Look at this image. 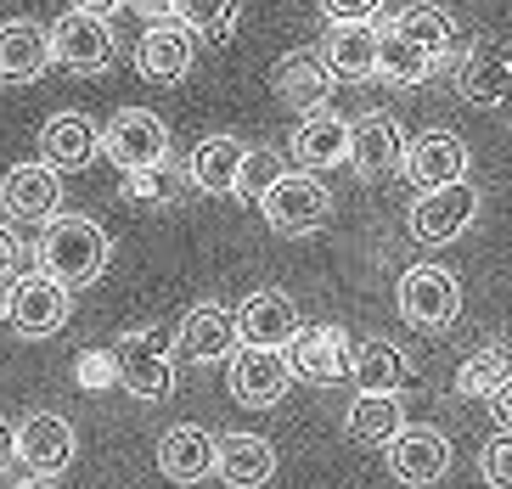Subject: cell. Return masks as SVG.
Returning a JSON list of instances; mask_svg holds the SVG:
<instances>
[{
    "label": "cell",
    "instance_id": "6da1fadb",
    "mask_svg": "<svg viewBox=\"0 0 512 489\" xmlns=\"http://www.w3.org/2000/svg\"><path fill=\"white\" fill-rule=\"evenodd\" d=\"M107 253H113V242H107V231L96 220L51 214L46 231H40V248H34V270L74 293V287H91L107 270Z\"/></svg>",
    "mask_w": 512,
    "mask_h": 489
},
{
    "label": "cell",
    "instance_id": "7a4b0ae2",
    "mask_svg": "<svg viewBox=\"0 0 512 489\" xmlns=\"http://www.w3.org/2000/svg\"><path fill=\"white\" fill-rule=\"evenodd\" d=\"M259 214L276 237H310L332 220V192L304 169H282V175L259 192Z\"/></svg>",
    "mask_w": 512,
    "mask_h": 489
},
{
    "label": "cell",
    "instance_id": "3957f363",
    "mask_svg": "<svg viewBox=\"0 0 512 489\" xmlns=\"http://www.w3.org/2000/svg\"><path fill=\"white\" fill-rule=\"evenodd\" d=\"M394 310L417 332H445L462 315V282L445 265H411L394 287Z\"/></svg>",
    "mask_w": 512,
    "mask_h": 489
},
{
    "label": "cell",
    "instance_id": "277c9868",
    "mask_svg": "<svg viewBox=\"0 0 512 489\" xmlns=\"http://www.w3.org/2000/svg\"><path fill=\"white\" fill-rule=\"evenodd\" d=\"M113 377L119 388H130L136 400H164L169 388H175V355H169L164 332H152V326H136V332H124L113 343Z\"/></svg>",
    "mask_w": 512,
    "mask_h": 489
},
{
    "label": "cell",
    "instance_id": "5b68a950",
    "mask_svg": "<svg viewBox=\"0 0 512 489\" xmlns=\"http://www.w3.org/2000/svg\"><path fill=\"white\" fill-rule=\"evenodd\" d=\"M96 141H102V152L119 163L124 175H130V169H164L169 163V124L158 119V113H147V107L113 113L107 130H96Z\"/></svg>",
    "mask_w": 512,
    "mask_h": 489
},
{
    "label": "cell",
    "instance_id": "8992f818",
    "mask_svg": "<svg viewBox=\"0 0 512 489\" xmlns=\"http://www.w3.org/2000/svg\"><path fill=\"white\" fill-rule=\"evenodd\" d=\"M0 310H6V321L23 338H57L62 326H68V315H74V293L57 287L51 276H40V270H29V276H17L6 287V304Z\"/></svg>",
    "mask_w": 512,
    "mask_h": 489
},
{
    "label": "cell",
    "instance_id": "52a82bcc",
    "mask_svg": "<svg viewBox=\"0 0 512 489\" xmlns=\"http://www.w3.org/2000/svg\"><path fill=\"white\" fill-rule=\"evenodd\" d=\"M226 366H231V400L248 405V411H271V405L287 400V388H293V366H287L282 349L237 343Z\"/></svg>",
    "mask_w": 512,
    "mask_h": 489
},
{
    "label": "cell",
    "instance_id": "ba28073f",
    "mask_svg": "<svg viewBox=\"0 0 512 489\" xmlns=\"http://www.w3.org/2000/svg\"><path fill=\"white\" fill-rule=\"evenodd\" d=\"M46 45H51V62L74 68V74H102L107 62H113V51H119V40H113V29H107V17L74 12V6L46 29Z\"/></svg>",
    "mask_w": 512,
    "mask_h": 489
},
{
    "label": "cell",
    "instance_id": "9c48e42d",
    "mask_svg": "<svg viewBox=\"0 0 512 489\" xmlns=\"http://www.w3.org/2000/svg\"><path fill=\"white\" fill-rule=\"evenodd\" d=\"M473 220H479V186H473V180L434 186V192H417V203H411V237L428 242V248H439V242H456Z\"/></svg>",
    "mask_w": 512,
    "mask_h": 489
},
{
    "label": "cell",
    "instance_id": "30bf717a",
    "mask_svg": "<svg viewBox=\"0 0 512 489\" xmlns=\"http://www.w3.org/2000/svg\"><path fill=\"white\" fill-rule=\"evenodd\" d=\"M344 163L361 180L400 175V163H406V130H400V119H394V113H366V119H355V124H349Z\"/></svg>",
    "mask_w": 512,
    "mask_h": 489
},
{
    "label": "cell",
    "instance_id": "8fae6325",
    "mask_svg": "<svg viewBox=\"0 0 512 489\" xmlns=\"http://www.w3.org/2000/svg\"><path fill=\"white\" fill-rule=\"evenodd\" d=\"M282 355H287V366H293V377H304V383L327 388V383H344L355 343H349L344 326L321 321V326H299V332H293V343H287Z\"/></svg>",
    "mask_w": 512,
    "mask_h": 489
},
{
    "label": "cell",
    "instance_id": "7c38bea8",
    "mask_svg": "<svg viewBox=\"0 0 512 489\" xmlns=\"http://www.w3.org/2000/svg\"><path fill=\"white\" fill-rule=\"evenodd\" d=\"M74 422L57 411H29L23 422H17V461L29 467V473L40 478H57L62 467H74Z\"/></svg>",
    "mask_w": 512,
    "mask_h": 489
},
{
    "label": "cell",
    "instance_id": "4fadbf2b",
    "mask_svg": "<svg viewBox=\"0 0 512 489\" xmlns=\"http://www.w3.org/2000/svg\"><path fill=\"white\" fill-rule=\"evenodd\" d=\"M332 68L321 51H310V45H299V51H287V57H276L271 68V90H276V102L293 107V113H321L332 96Z\"/></svg>",
    "mask_w": 512,
    "mask_h": 489
},
{
    "label": "cell",
    "instance_id": "5bb4252c",
    "mask_svg": "<svg viewBox=\"0 0 512 489\" xmlns=\"http://www.w3.org/2000/svg\"><path fill=\"white\" fill-rule=\"evenodd\" d=\"M389 473L406 489H428L451 473V439L439 428H400L389 439Z\"/></svg>",
    "mask_w": 512,
    "mask_h": 489
},
{
    "label": "cell",
    "instance_id": "9a60e30c",
    "mask_svg": "<svg viewBox=\"0 0 512 489\" xmlns=\"http://www.w3.org/2000/svg\"><path fill=\"white\" fill-rule=\"evenodd\" d=\"M231 321H237V338L242 343H259V349H287L293 343V332H299V304L287 293H276V287H259V293L242 298V310H231Z\"/></svg>",
    "mask_w": 512,
    "mask_h": 489
},
{
    "label": "cell",
    "instance_id": "2e32d148",
    "mask_svg": "<svg viewBox=\"0 0 512 489\" xmlns=\"http://www.w3.org/2000/svg\"><path fill=\"white\" fill-rule=\"evenodd\" d=\"M0 203H6V214L17 225H46L62 203V175L51 163H17L0 180Z\"/></svg>",
    "mask_w": 512,
    "mask_h": 489
},
{
    "label": "cell",
    "instance_id": "e0dca14e",
    "mask_svg": "<svg viewBox=\"0 0 512 489\" xmlns=\"http://www.w3.org/2000/svg\"><path fill=\"white\" fill-rule=\"evenodd\" d=\"M467 141L451 130H428L417 135V141H406V169L411 180H417V192H434V186H456V180H467Z\"/></svg>",
    "mask_w": 512,
    "mask_h": 489
},
{
    "label": "cell",
    "instance_id": "ac0fdd59",
    "mask_svg": "<svg viewBox=\"0 0 512 489\" xmlns=\"http://www.w3.org/2000/svg\"><path fill=\"white\" fill-rule=\"evenodd\" d=\"M349 152V119L338 113H304L287 135V158H299L304 175H316V169H338Z\"/></svg>",
    "mask_w": 512,
    "mask_h": 489
},
{
    "label": "cell",
    "instance_id": "d6986e66",
    "mask_svg": "<svg viewBox=\"0 0 512 489\" xmlns=\"http://www.w3.org/2000/svg\"><path fill=\"white\" fill-rule=\"evenodd\" d=\"M456 90L473 107H512V57L501 45H473L456 68Z\"/></svg>",
    "mask_w": 512,
    "mask_h": 489
},
{
    "label": "cell",
    "instance_id": "ffe728a7",
    "mask_svg": "<svg viewBox=\"0 0 512 489\" xmlns=\"http://www.w3.org/2000/svg\"><path fill=\"white\" fill-rule=\"evenodd\" d=\"M271 473H276L271 439H259V433L214 439V478H226L231 489H259V484H271Z\"/></svg>",
    "mask_w": 512,
    "mask_h": 489
},
{
    "label": "cell",
    "instance_id": "44dd1931",
    "mask_svg": "<svg viewBox=\"0 0 512 489\" xmlns=\"http://www.w3.org/2000/svg\"><path fill=\"white\" fill-rule=\"evenodd\" d=\"M46 68H51V45L40 23H29V17L0 23V85H34Z\"/></svg>",
    "mask_w": 512,
    "mask_h": 489
},
{
    "label": "cell",
    "instance_id": "7402d4cb",
    "mask_svg": "<svg viewBox=\"0 0 512 489\" xmlns=\"http://www.w3.org/2000/svg\"><path fill=\"white\" fill-rule=\"evenodd\" d=\"M237 321H231L226 304H192L181 321V355L197 360V366H214V360H231L237 349Z\"/></svg>",
    "mask_w": 512,
    "mask_h": 489
},
{
    "label": "cell",
    "instance_id": "603a6c76",
    "mask_svg": "<svg viewBox=\"0 0 512 489\" xmlns=\"http://www.w3.org/2000/svg\"><path fill=\"white\" fill-rule=\"evenodd\" d=\"M242 158H248V147H242L237 135H203V141L192 147V158H186V175H192L197 192H209V197H237Z\"/></svg>",
    "mask_w": 512,
    "mask_h": 489
},
{
    "label": "cell",
    "instance_id": "cb8c5ba5",
    "mask_svg": "<svg viewBox=\"0 0 512 489\" xmlns=\"http://www.w3.org/2000/svg\"><path fill=\"white\" fill-rule=\"evenodd\" d=\"M197 57V40L169 17V23H152L147 34H141L136 45V68L147 79H158V85H175V79H186V68H192Z\"/></svg>",
    "mask_w": 512,
    "mask_h": 489
},
{
    "label": "cell",
    "instance_id": "d4e9b609",
    "mask_svg": "<svg viewBox=\"0 0 512 489\" xmlns=\"http://www.w3.org/2000/svg\"><path fill=\"white\" fill-rule=\"evenodd\" d=\"M102 152V141H96V124L85 119V113H51L46 130H40V163H51V169H85V163Z\"/></svg>",
    "mask_w": 512,
    "mask_h": 489
},
{
    "label": "cell",
    "instance_id": "484cf974",
    "mask_svg": "<svg viewBox=\"0 0 512 489\" xmlns=\"http://www.w3.org/2000/svg\"><path fill=\"white\" fill-rule=\"evenodd\" d=\"M158 473L169 478V484H203V478L214 473V439L203 428H169L164 439H158Z\"/></svg>",
    "mask_w": 512,
    "mask_h": 489
},
{
    "label": "cell",
    "instance_id": "4316f807",
    "mask_svg": "<svg viewBox=\"0 0 512 489\" xmlns=\"http://www.w3.org/2000/svg\"><path fill=\"white\" fill-rule=\"evenodd\" d=\"M321 57H327L332 79H349V85L377 79V29L372 23H332Z\"/></svg>",
    "mask_w": 512,
    "mask_h": 489
},
{
    "label": "cell",
    "instance_id": "83f0119b",
    "mask_svg": "<svg viewBox=\"0 0 512 489\" xmlns=\"http://www.w3.org/2000/svg\"><path fill=\"white\" fill-rule=\"evenodd\" d=\"M349 377L361 383V394H400L411 377V360L406 349H394L389 338H372L349 355Z\"/></svg>",
    "mask_w": 512,
    "mask_h": 489
},
{
    "label": "cell",
    "instance_id": "f1b7e54d",
    "mask_svg": "<svg viewBox=\"0 0 512 489\" xmlns=\"http://www.w3.org/2000/svg\"><path fill=\"white\" fill-rule=\"evenodd\" d=\"M439 74V62L428 51H417L411 40H400L394 29H377V79H389L400 90H417Z\"/></svg>",
    "mask_w": 512,
    "mask_h": 489
},
{
    "label": "cell",
    "instance_id": "f546056e",
    "mask_svg": "<svg viewBox=\"0 0 512 489\" xmlns=\"http://www.w3.org/2000/svg\"><path fill=\"white\" fill-rule=\"evenodd\" d=\"M344 428L355 445H389L406 428V405H400V394H355Z\"/></svg>",
    "mask_w": 512,
    "mask_h": 489
},
{
    "label": "cell",
    "instance_id": "4dcf8cb0",
    "mask_svg": "<svg viewBox=\"0 0 512 489\" xmlns=\"http://www.w3.org/2000/svg\"><path fill=\"white\" fill-rule=\"evenodd\" d=\"M175 23H181L192 40L226 45L242 23V0H175Z\"/></svg>",
    "mask_w": 512,
    "mask_h": 489
},
{
    "label": "cell",
    "instance_id": "1f68e13d",
    "mask_svg": "<svg viewBox=\"0 0 512 489\" xmlns=\"http://www.w3.org/2000/svg\"><path fill=\"white\" fill-rule=\"evenodd\" d=\"M507 377H512V355L501 349V343H484V349H473V355L462 360V371H456V394H462V400H490Z\"/></svg>",
    "mask_w": 512,
    "mask_h": 489
},
{
    "label": "cell",
    "instance_id": "d6a6232c",
    "mask_svg": "<svg viewBox=\"0 0 512 489\" xmlns=\"http://www.w3.org/2000/svg\"><path fill=\"white\" fill-rule=\"evenodd\" d=\"M394 34L411 40L417 51H428L434 62H445V51H451V17L434 12V6H411V12H400L394 17Z\"/></svg>",
    "mask_w": 512,
    "mask_h": 489
},
{
    "label": "cell",
    "instance_id": "836d02e7",
    "mask_svg": "<svg viewBox=\"0 0 512 489\" xmlns=\"http://www.w3.org/2000/svg\"><path fill=\"white\" fill-rule=\"evenodd\" d=\"M276 175H282V158H276L271 147H248V158H242V175H237V197L259 203V192H265Z\"/></svg>",
    "mask_w": 512,
    "mask_h": 489
},
{
    "label": "cell",
    "instance_id": "e575fe53",
    "mask_svg": "<svg viewBox=\"0 0 512 489\" xmlns=\"http://www.w3.org/2000/svg\"><path fill=\"white\" fill-rule=\"evenodd\" d=\"M479 473L490 489H512V433H496V439L479 450Z\"/></svg>",
    "mask_w": 512,
    "mask_h": 489
},
{
    "label": "cell",
    "instance_id": "d590c367",
    "mask_svg": "<svg viewBox=\"0 0 512 489\" xmlns=\"http://www.w3.org/2000/svg\"><path fill=\"white\" fill-rule=\"evenodd\" d=\"M321 12H327L332 23H372V17L383 12V0H321Z\"/></svg>",
    "mask_w": 512,
    "mask_h": 489
},
{
    "label": "cell",
    "instance_id": "8d00e7d4",
    "mask_svg": "<svg viewBox=\"0 0 512 489\" xmlns=\"http://www.w3.org/2000/svg\"><path fill=\"white\" fill-rule=\"evenodd\" d=\"M17 259H23V242H17V231L12 225H0V282L17 270Z\"/></svg>",
    "mask_w": 512,
    "mask_h": 489
},
{
    "label": "cell",
    "instance_id": "74e56055",
    "mask_svg": "<svg viewBox=\"0 0 512 489\" xmlns=\"http://www.w3.org/2000/svg\"><path fill=\"white\" fill-rule=\"evenodd\" d=\"M490 416H496L501 433H512V377L496 388V394H490Z\"/></svg>",
    "mask_w": 512,
    "mask_h": 489
},
{
    "label": "cell",
    "instance_id": "f35d334b",
    "mask_svg": "<svg viewBox=\"0 0 512 489\" xmlns=\"http://www.w3.org/2000/svg\"><path fill=\"white\" fill-rule=\"evenodd\" d=\"M12 461H17V422H6V416H0V473H6Z\"/></svg>",
    "mask_w": 512,
    "mask_h": 489
},
{
    "label": "cell",
    "instance_id": "ab89813d",
    "mask_svg": "<svg viewBox=\"0 0 512 489\" xmlns=\"http://www.w3.org/2000/svg\"><path fill=\"white\" fill-rule=\"evenodd\" d=\"M136 12L147 17V23H169V17H175V0H136Z\"/></svg>",
    "mask_w": 512,
    "mask_h": 489
},
{
    "label": "cell",
    "instance_id": "60d3db41",
    "mask_svg": "<svg viewBox=\"0 0 512 489\" xmlns=\"http://www.w3.org/2000/svg\"><path fill=\"white\" fill-rule=\"evenodd\" d=\"M74 12H91V17H113L119 12V0H68Z\"/></svg>",
    "mask_w": 512,
    "mask_h": 489
},
{
    "label": "cell",
    "instance_id": "b9f144b4",
    "mask_svg": "<svg viewBox=\"0 0 512 489\" xmlns=\"http://www.w3.org/2000/svg\"><path fill=\"white\" fill-rule=\"evenodd\" d=\"M17 489H62L57 478H29V484H17Z\"/></svg>",
    "mask_w": 512,
    "mask_h": 489
}]
</instances>
